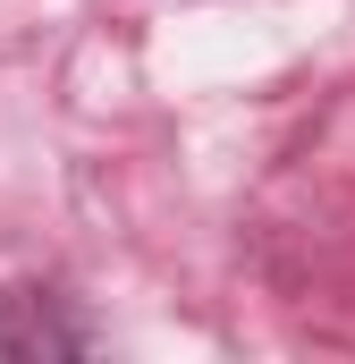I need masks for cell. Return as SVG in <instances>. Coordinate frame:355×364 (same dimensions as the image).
Returning <instances> with one entry per match:
<instances>
[{
    "label": "cell",
    "mask_w": 355,
    "mask_h": 364,
    "mask_svg": "<svg viewBox=\"0 0 355 364\" xmlns=\"http://www.w3.org/2000/svg\"><path fill=\"white\" fill-rule=\"evenodd\" d=\"M93 322L77 314V296L60 288H0V356L9 364H68L93 356Z\"/></svg>",
    "instance_id": "cell-1"
}]
</instances>
